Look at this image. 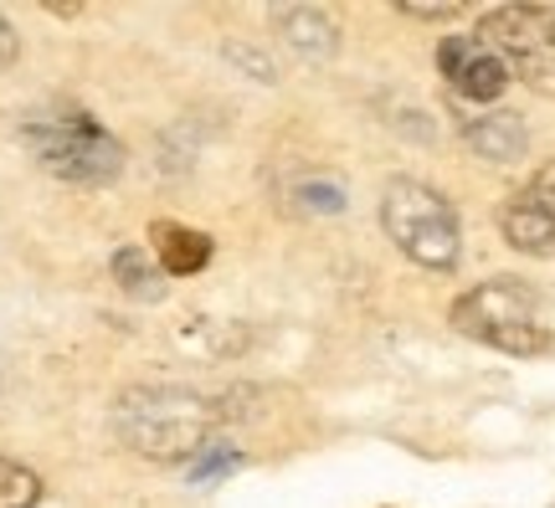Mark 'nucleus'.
Returning <instances> with one entry per match:
<instances>
[{
  "instance_id": "nucleus-4",
  "label": "nucleus",
  "mask_w": 555,
  "mask_h": 508,
  "mask_svg": "<svg viewBox=\"0 0 555 508\" xmlns=\"http://www.w3.org/2000/svg\"><path fill=\"white\" fill-rule=\"evenodd\" d=\"M453 329L489 344L499 354H540L551 350V329H545V313L540 298L519 283V277H494V283H478L453 303Z\"/></svg>"
},
{
  "instance_id": "nucleus-3",
  "label": "nucleus",
  "mask_w": 555,
  "mask_h": 508,
  "mask_svg": "<svg viewBox=\"0 0 555 508\" xmlns=\"http://www.w3.org/2000/svg\"><path fill=\"white\" fill-rule=\"evenodd\" d=\"M380 226L397 242L401 257H412L427 273H448L463 257V226H457L453 200L422 185V180H391L380 196Z\"/></svg>"
},
{
  "instance_id": "nucleus-12",
  "label": "nucleus",
  "mask_w": 555,
  "mask_h": 508,
  "mask_svg": "<svg viewBox=\"0 0 555 508\" xmlns=\"http://www.w3.org/2000/svg\"><path fill=\"white\" fill-rule=\"evenodd\" d=\"M288 196L298 200V211H309V216H339L345 211V185L330 175H309V180H298Z\"/></svg>"
},
{
  "instance_id": "nucleus-6",
  "label": "nucleus",
  "mask_w": 555,
  "mask_h": 508,
  "mask_svg": "<svg viewBox=\"0 0 555 508\" xmlns=\"http://www.w3.org/2000/svg\"><path fill=\"white\" fill-rule=\"evenodd\" d=\"M437 73L448 78V88H453L463 103H494L499 93L509 88L504 57H499L478 31L474 37H442V47H437Z\"/></svg>"
},
{
  "instance_id": "nucleus-15",
  "label": "nucleus",
  "mask_w": 555,
  "mask_h": 508,
  "mask_svg": "<svg viewBox=\"0 0 555 508\" xmlns=\"http://www.w3.org/2000/svg\"><path fill=\"white\" fill-rule=\"evenodd\" d=\"M519 196L530 200V206H535L545 221H555V159H551V165H540L535 175H530V185H525Z\"/></svg>"
},
{
  "instance_id": "nucleus-14",
  "label": "nucleus",
  "mask_w": 555,
  "mask_h": 508,
  "mask_svg": "<svg viewBox=\"0 0 555 508\" xmlns=\"http://www.w3.org/2000/svg\"><path fill=\"white\" fill-rule=\"evenodd\" d=\"M237 463H242L237 447H227V442H206V447L191 457V483H217V478H227Z\"/></svg>"
},
{
  "instance_id": "nucleus-17",
  "label": "nucleus",
  "mask_w": 555,
  "mask_h": 508,
  "mask_svg": "<svg viewBox=\"0 0 555 508\" xmlns=\"http://www.w3.org/2000/svg\"><path fill=\"white\" fill-rule=\"evenodd\" d=\"M16 57H21V37H16V26L0 16V73H5V67H11Z\"/></svg>"
},
{
  "instance_id": "nucleus-1",
  "label": "nucleus",
  "mask_w": 555,
  "mask_h": 508,
  "mask_svg": "<svg viewBox=\"0 0 555 508\" xmlns=\"http://www.w3.org/2000/svg\"><path fill=\"white\" fill-rule=\"evenodd\" d=\"M217 421H221V411L206 395L180 391V386H134L114 406L119 442L129 452H139V457H155V463L196 457L211 442Z\"/></svg>"
},
{
  "instance_id": "nucleus-5",
  "label": "nucleus",
  "mask_w": 555,
  "mask_h": 508,
  "mask_svg": "<svg viewBox=\"0 0 555 508\" xmlns=\"http://www.w3.org/2000/svg\"><path fill=\"white\" fill-rule=\"evenodd\" d=\"M478 37L504 57L509 78H519L540 99H555V11L551 5H525V0L494 5L478 21Z\"/></svg>"
},
{
  "instance_id": "nucleus-16",
  "label": "nucleus",
  "mask_w": 555,
  "mask_h": 508,
  "mask_svg": "<svg viewBox=\"0 0 555 508\" xmlns=\"http://www.w3.org/2000/svg\"><path fill=\"white\" fill-rule=\"evenodd\" d=\"M463 5L457 0H448V5H401V16H412V21H453Z\"/></svg>"
},
{
  "instance_id": "nucleus-9",
  "label": "nucleus",
  "mask_w": 555,
  "mask_h": 508,
  "mask_svg": "<svg viewBox=\"0 0 555 508\" xmlns=\"http://www.w3.org/2000/svg\"><path fill=\"white\" fill-rule=\"evenodd\" d=\"M155 257L165 277H191L211 262V236L191 232V226H176V221H159L155 226Z\"/></svg>"
},
{
  "instance_id": "nucleus-8",
  "label": "nucleus",
  "mask_w": 555,
  "mask_h": 508,
  "mask_svg": "<svg viewBox=\"0 0 555 508\" xmlns=\"http://www.w3.org/2000/svg\"><path fill=\"white\" fill-rule=\"evenodd\" d=\"M273 26L298 62H330L339 52L335 11H324V5H278Z\"/></svg>"
},
{
  "instance_id": "nucleus-13",
  "label": "nucleus",
  "mask_w": 555,
  "mask_h": 508,
  "mask_svg": "<svg viewBox=\"0 0 555 508\" xmlns=\"http://www.w3.org/2000/svg\"><path fill=\"white\" fill-rule=\"evenodd\" d=\"M41 478L31 468H21L11 457H0V508H37Z\"/></svg>"
},
{
  "instance_id": "nucleus-2",
  "label": "nucleus",
  "mask_w": 555,
  "mask_h": 508,
  "mask_svg": "<svg viewBox=\"0 0 555 508\" xmlns=\"http://www.w3.org/2000/svg\"><path fill=\"white\" fill-rule=\"evenodd\" d=\"M21 144L62 185H108L124 170V144L88 114H37L21 123Z\"/></svg>"
},
{
  "instance_id": "nucleus-11",
  "label": "nucleus",
  "mask_w": 555,
  "mask_h": 508,
  "mask_svg": "<svg viewBox=\"0 0 555 508\" xmlns=\"http://www.w3.org/2000/svg\"><path fill=\"white\" fill-rule=\"evenodd\" d=\"M114 283H119L129 298H139V303H155V298H165V273L155 268V252L150 247H139V242H129V247H119L114 252Z\"/></svg>"
},
{
  "instance_id": "nucleus-10",
  "label": "nucleus",
  "mask_w": 555,
  "mask_h": 508,
  "mask_svg": "<svg viewBox=\"0 0 555 508\" xmlns=\"http://www.w3.org/2000/svg\"><path fill=\"white\" fill-rule=\"evenodd\" d=\"M499 232H504V242H509L515 252H530V257H551L555 252V221H545V216L519 196V191L504 200Z\"/></svg>"
},
{
  "instance_id": "nucleus-7",
  "label": "nucleus",
  "mask_w": 555,
  "mask_h": 508,
  "mask_svg": "<svg viewBox=\"0 0 555 508\" xmlns=\"http://www.w3.org/2000/svg\"><path fill=\"white\" fill-rule=\"evenodd\" d=\"M457 134L463 144L474 149L478 159H489V165H515L525 159L530 149V129H525V118L509 114V108H463L457 114Z\"/></svg>"
}]
</instances>
